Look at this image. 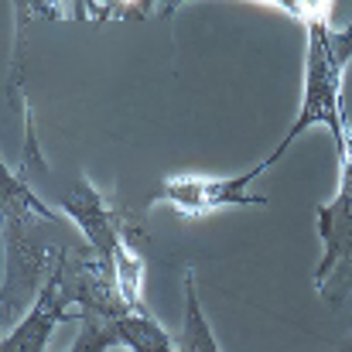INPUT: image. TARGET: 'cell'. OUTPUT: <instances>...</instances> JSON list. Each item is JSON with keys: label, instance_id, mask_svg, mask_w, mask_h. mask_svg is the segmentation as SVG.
<instances>
[{"label": "cell", "instance_id": "obj_9", "mask_svg": "<svg viewBox=\"0 0 352 352\" xmlns=\"http://www.w3.org/2000/svg\"><path fill=\"white\" fill-rule=\"evenodd\" d=\"M178 352H219L216 336L202 315V301L195 291V274H185V322H182V339H178Z\"/></svg>", "mask_w": 352, "mask_h": 352}, {"label": "cell", "instance_id": "obj_10", "mask_svg": "<svg viewBox=\"0 0 352 352\" xmlns=\"http://www.w3.org/2000/svg\"><path fill=\"white\" fill-rule=\"evenodd\" d=\"M79 325H82V332L76 336V342H72L69 352H110L113 346H120L117 318H103V315H93V311H79Z\"/></svg>", "mask_w": 352, "mask_h": 352}, {"label": "cell", "instance_id": "obj_5", "mask_svg": "<svg viewBox=\"0 0 352 352\" xmlns=\"http://www.w3.org/2000/svg\"><path fill=\"white\" fill-rule=\"evenodd\" d=\"M69 308L72 305H69V298L62 291V274L55 267L52 277L45 280L41 294L34 298V305L21 315V322L10 332H3L0 352H45L52 332L62 322H79V311H69Z\"/></svg>", "mask_w": 352, "mask_h": 352}, {"label": "cell", "instance_id": "obj_8", "mask_svg": "<svg viewBox=\"0 0 352 352\" xmlns=\"http://www.w3.org/2000/svg\"><path fill=\"white\" fill-rule=\"evenodd\" d=\"M120 346L130 352H178V346L171 342V336L157 325V318L151 311H130L117 318Z\"/></svg>", "mask_w": 352, "mask_h": 352}, {"label": "cell", "instance_id": "obj_4", "mask_svg": "<svg viewBox=\"0 0 352 352\" xmlns=\"http://www.w3.org/2000/svg\"><path fill=\"white\" fill-rule=\"evenodd\" d=\"M267 171V161H260L256 168L230 175V178H192V175H178V178H161L157 188L147 199L151 206H171L178 216L188 219H202L212 216L219 209H250V206H267V195H253L250 182L260 178Z\"/></svg>", "mask_w": 352, "mask_h": 352}, {"label": "cell", "instance_id": "obj_2", "mask_svg": "<svg viewBox=\"0 0 352 352\" xmlns=\"http://www.w3.org/2000/svg\"><path fill=\"white\" fill-rule=\"evenodd\" d=\"M291 14L305 21L308 31V62H305V96L298 120L284 133V140L263 157L267 168L284 157V151L311 126H325L339 144V161L349 154L352 137L342 113V72L352 58V24L332 28V3H291Z\"/></svg>", "mask_w": 352, "mask_h": 352}, {"label": "cell", "instance_id": "obj_6", "mask_svg": "<svg viewBox=\"0 0 352 352\" xmlns=\"http://www.w3.org/2000/svg\"><path fill=\"white\" fill-rule=\"evenodd\" d=\"M339 164H342L339 195L318 206V236H322L325 256L315 270V287H322L325 280L352 267V147Z\"/></svg>", "mask_w": 352, "mask_h": 352}, {"label": "cell", "instance_id": "obj_11", "mask_svg": "<svg viewBox=\"0 0 352 352\" xmlns=\"http://www.w3.org/2000/svg\"><path fill=\"white\" fill-rule=\"evenodd\" d=\"M346 352H352V342H349V349H346Z\"/></svg>", "mask_w": 352, "mask_h": 352}, {"label": "cell", "instance_id": "obj_3", "mask_svg": "<svg viewBox=\"0 0 352 352\" xmlns=\"http://www.w3.org/2000/svg\"><path fill=\"white\" fill-rule=\"evenodd\" d=\"M58 206L79 226V233L96 250V256L110 267L126 305L133 311H147L144 298H140V291H144V256L137 253V243H133L140 236L137 219L130 212L117 209L113 202H107L103 192L93 188V182H86V178H79L69 188V195H62Z\"/></svg>", "mask_w": 352, "mask_h": 352}, {"label": "cell", "instance_id": "obj_7", "mask_svg": "<svg viewBox=\"0 0 352 352\" xmlns=\"http://www.w3.org/2000/svg\"><path fill=\"white\" fill-rule=\"evenodd\" d=\"M157 3H17V14L24 17H79V21H113V17H144Z\"/></svg>", "mask_w": 352, "mask_h": 352}, {"label": "cell", "instance_id": "obj_1", "mask_svg": "<svg viewBox=\"0 0 352 352\" xmlns=\"http://www.w3.org/2000/svg\"><path fill=\"white\" fill-rule=\"evenodd\" d=\"M82 239L79 226L45 206L21 175L3 168V315L28 311L58 256Z\"/></svg>", "mask_w": 352, "mask_h": 352}]
</instances>
